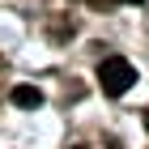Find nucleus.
Instances as JSON below:
<instances>
[{
	"instance_id": "1",
	"label": "nucleus",
	"mask_w": 149,
	"mask_h": 149,
	"mask_svg": "<svg viewBox=\"0 0 149 149\" xmlns=\"http://www.w3.org/2000/svg\"><path fill=\"white\" fill-rule=\"evenodd\" d=\"M98 85H102L107 98H119V94H128L136 85V68H132L124 56H107L102 64H98Z\"/></svg>"
},
{
	"instance_id": "2",
	"label": "nucleus",
	"mask_w": 149,
	"mask_h": 149,
	"mask_svg": "<svg viewBox=\"0 0 149 149\" xmlns=\"http://www.w3.org/2000/svg\"><path fill=\"white\" fill-rule=\"evenodd\" d=\"M13 107H26V111L43 107V90H34V85H17V90H13Z\"/></svg>"
},
{
	"instance_id": "6",
	"label": "nucleus",
	"mask_w": 149,
	"mask_h": 149,
	"mask_svg": "<svg viewBox=\"0 0 149 149\" xmlns=\"http://www.w3.org/2000/svg\"><path fill=\"white\" fill-rule=\"evenodd\" d=\"M98 4H102V0H98Z\"/></svg>"
},
{
	"instance_id": "4",
	"label": "nucleus",
	"mask_w": 149,
	"mask_h": 149,
	"mask_svg": "<svg viewBox=\"0 0 149 149\" xmlns=\"http://www.w3.org/2000/svg\"><path fill=\"white\" fill-rule=\"evenodd\" d=\"M128 4H141V0H128Z\"/></svg>"
},
{
	"instance_id": "5",
	"label": "nucleus",
	"mask_w": 149,
	"mask_h": 149,
	"mask_svg": "<svg viewBox=\"0 0 149 149\" xmlns=\"http://www.w3.org/2000/svg\"><path fill=\"white\" fill-rule=\"evenodd\" d=\"M72 149H85V145H72Z\"/></svg>"
},
{
	"instance_id": "3",
	"label": "nucleus",
	"mask_w": 149,
	"mask_h": 149,
	"mask_svg": "<svg viewBox=\"0 0 149 149\" xmlns=\"http://www.w3.org/2000/svg\"><path fill=\"white\" fill-rule=\"evenodd\" d=\"M145 128H149V111H145Z\"/></svg>"
}]
</instances>
